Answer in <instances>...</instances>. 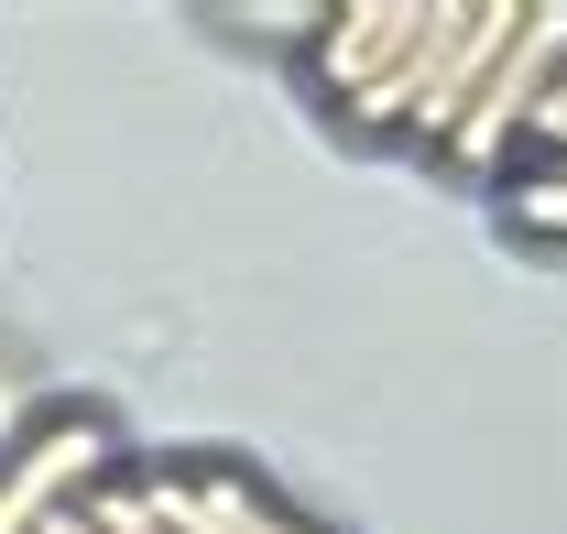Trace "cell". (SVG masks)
Here are the masks:
<instances>
[{"mask_svg": "<svg viewBox=\"0 0 567 534\" xmlns=\"http://www.w3.org/2000/svg\"><path fill=\"white\" fill-rule=\"evenodd\" d=\"M99 469H110L99 414H44V425H33V448L0 469V534H44L55 513H76V502L99 491Z\"/></svg>", "mask_w": 567, "mask_h": 534, "instance_id": "obj_2", "label": "cell"}, {"mask_svg": "<svg viewBox=\"0 0 567 534\" xmlns=\"http://www.w3.org/2000/svg\"><path fill=\"white\" fill-rule=\"evenodd\" d=\"M415 33H425V11H393V0H382V11H328V22H317V88L360 110L382 76L415 55Z\"/></svg>", "mask_w": 567, "mask_h": 534, "instance_id": "obj_3", "label": "cell"}, {"mask_svg": "<svg viewBox=\"0 0 567 534\" xmlns=\"http://www.w3.org/2000/svg\"><path fill=\"white\" fill-rule=\"evenodd\" d=\"M513 218H524V229H546V240H567V175H535V186H513Z\"/></svg>", "mask_w": 567, "mask_h": 534, "instance_id": "obj_4", "label": "cell"}, {"mask_svg": "<svg viewBox=\"0 0 567 534\" xmlns=\"http://www.w3.org/2000/svg\"><path fill=\"white\" fill-rule=\"evenodd\" d=\"M567 88V11H524V33H513V55L492 66V88H481V110H470V132L447 142L458 164H502L513 142L535 132V110Z\"/></svg>", "mask_w": 567, "mask_h": 534, "instance_id": "obj_1", "label": "cell"}]
</instances>
